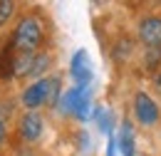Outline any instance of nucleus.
<instances>
[{
  "label": "nucleus",
  "instance_id": "a211bd4d",
  "mask_svg": "<svg viewBox=\"0 0 161 156\" xmlns=\"http://www.w3.org/2000/svg\"><path fill=\"white\" fill-rule=\"evenodd\" d=\"M154 84H156V89H161V70L154 75Z\"/></svg>",
  "mask_w": 161,
  "mask_h": 156
},
{
  "label": "nucleus",
  "instance_id": "dca6fc26",
  "mask_svg": "<svg viewBox=\"0 0 161 156\" xmlns=\"http://www.w3.org/2000/svg\"><path fill=\"white\" fill-rule=\"evenodd\" d=\"M126 52H131V42L121 40V42H119V47H117V57H124Z\"/></svg>",
  "mask_w": 161,
  "mask_h": 156
},
{
  "label": "nucleus",
  "instance_id": "39448f33",
  "mask_svg": "<svg viewBox=\"0 0 161 156\" xmlns=\"http://www.w3.org/2000/svg\"><path fill=\"white\" fill-rule=\"evenodd\" d=\"M139 35L144 45L149 47H161V18H146L139 25Z\"/></svg>",
  "mask_w": 161,
  "mask_h": 156
},
{
  "label": "nucleus",
  "instance_id": "2eb2a0df",
  "mask_svg": "<svg viewBox=\"0 0 161 156\" xmlns=\"http://www.w3.org/2000/svg\"><path fill=\"white\" fill-rule=\"evenodd\" d=\"M161 59V47H149V52H146V62L149 64H156Z\"/></svg>",
  "mask_w": 161,
  "mask_h": 156
},
{
  "label": "nucleus",
  "instance_id": "f3484780",
  "mask_svg": "<svg viewBox=\"0 0 161 156\" xmlns=\"http://www.w3.org/2000/svg\"><path fill=\"white\" fill-rule=\"evenodd\" d=\"M117 146H119V144H117L114 139L109 136V146H107V156H117Z\"/></svg>",
  "mask_w": 161,
  "mask_h": 156
},
{
  "label": "nucleus",
  "instance_id": "0eeeda50",
  "mask_svg": "<svg viewBox=\"0 0 161 156\" xmlns=\"http://www.w3.org/2000/svg\"><path fill=\"white\" fill-rule=\"evenodd\" d=\"M84 89H87V87H72L69 92H64V97L60 99V109L62 112H72V114H75V109H77V104H80Z\"/></svg>",
  "mask_w": 161,
  "mask_h": 156
},
{
  "label": "nucleus",
  "instance_id": "f03ea898",
  "mask_svg": "<svg viewBox=\"0 0 161 156\" xmlns=\"http://www.w3.org/2000/svg\"><path fill=\"white\" fill-rule=\"evenodd\" d=\"M42 42V25L37 18H25L20 20L18 30H15V37H13V45L18 52H27L32 55V50Z\"/></svg>",
  "mask_w": 161,
  "mask_h": 156
},
{
  "label": "nucleus",
  "instance_id": "9d476101",
  "mask_svg": "<svg viewBox=\"0 0 161 156\" xmlns=\"http://www.w3.org/2000/svg\"><path fill=\"white\" fill-rule=\"evenodd\" d=\"M89 114H92V99H89V92L84 89L80 104H77V109H75V117L82 119V121H87V119H89Z\"/></svg>",
  "mask_w": 161,
  "mask_h": 156
},
{
  "label": "nucleus",
  "instance_id": "ddd939ff",
  "mask_svg": "<svg viewBox=\"0 0 161 156\" xmlns=\"http://www.w3.org/2000/svg\"><path fill=\"white\" fill-rule=\"evenodd\" d=\"M97 121H99V129H102V131L112 136V114H109L107 109H99V112H97Z\"/></svg>",
  "mask_w": 161,
  "mask_h": 156
},
{
  "label": "nucleus",
  "instance_id": "9b49d317",
  "mask_svg": "<svg viewBox=\"0 0 161 156\" xmlns=\"http://www.w3.org/2000/svg\"><path fill=\"white\" fill-rule=\"evenodd\" d=\"M13 62H15V59L10 57L8 50L0 52V77H13Z\"/></svg>",
  "mask_w": 161,
  "mask_h": 156
},
{
  "label": "nucleus",
  "instance_id": "4468645a",
  "mask_svg": "<svg viewBox=\"0 0 161 156\" xmlns=\"http://www.w3.org/2000/svg\"><path fill=\"white\" fill-rule=\"evenodd\" d=\"M13 13H15V3L3 0V3H0V25H5L8 20L13 18Z\"/></svg>",
  "mask_w": 161,
  "mask_h": 156
},
{
  "label": "nucleus",
  "instance_id": "f257e3e1",
  "mask_svg": "<svg viewBox=\"0 0 161 156\" xmlns=\"http://www.w3.org/2000/svg\"><path fill=\"white\" fill-rule=\"evenodd\" d=\"M57 94H60V79L52 77V79H40L35 82L32 87H27L22 92V104L27 109H35L40 104H55L57 102Z\"/></svg>",
  "mask_w": 161,
  "mask_h": 156
},
{
  "label": "nucleus",
  "instance_id": "1a4fd4ad",
  "mask_svg": "<svg viewBox=\"0 0 161 156\" xmlns=\"http://www.w3.org/2000/svg\"><path fill=\"white\" fill-rule=\"evenodd\" d=\"M32 55H27V52H20L15 62H13V75L15 77H22V75H30L32 72Z\"/></svg>",
  "mask_w": 161,
  "mask_h": 156
},
{
  "label": "nucleus",
  "instance_id": "f8f14e48",
  "mask_svg": "<svg viewBox=\"0 0 161 156\" xmlns=\"http://www.w3.org/2000/svg\"><path fill=\"white\" fill-rule=\"evenodd\" d=\"M47 64H50V55H37V57L32 59V77H37V75H42L45 70H47Z\"/></svg>",
  "mask_w": 161,
  "mask_h": 156
},
{
  "label": "nucleus",
  "instance_id": "20e7f679",
  "mask_svg": "<svg viewBox=\"0 0 161 156\" xmlns=\"http://www.w3.org/2000/svg\"><path fill=\"white\" fill-rule=\"evenodd\" d=\"M72 77L77 82V87H87L89 84V79H92V62H89V55L80 50L75 57H72Z\"/></svg>",
  "mask_w": 161,
  "mask_h": 156
},
{
  "label": "nucleus",
  "instance_id": "6ab92c4d",
  "mask_svg": "<svg viewBox=\"0 0 161 156\" xmlns=\"http://www.w3.org/2000/svg\"><path fill=\"white\" fill-rule=\"evenodd\" d=\"M3 139H5V121L0 119V144H3Z\"/></svg>",
  "mask_w": 161,
  "mask_h": 156
},
{
  "label": "nucleus",
  "instance_id": "423d86ee",
  "mask_svg": "<svg viewBox=\"0 0 161 156\" xmlns=\"http://www.w3.org/2000/svg\"><path fill=\"white\" fill-rule=\"evenodd\" d=\"M40 134H42V117L35 112H27L20 119V136L25 141H35Z\"/></svg>",
  "mask_w": 161,
  "mask_h": 156
},
{
  "label": "nucleus",
  "instance_id": "6e6552de",
  "mask_svg": "<svg viewBox=\"0 0 161 156\" xmlns=\"http://www.w3.org/2000/svg\"><path fill=\"white\" fill-rule=\"evenodd\" d=\"M119 149H121V154H124V156H134V134H131V124H129V119L121 124Z\"/></svg>",
  "mask_w": 161,
  "mask_h": 156
},
{
  "label": "nucleus",
  "instance_id": "7ed1b4c3",
  "mask_svg": "<svg viewBox=\"0 0 161 156\" xmlns=\"http://www.w3.org/2000/svg\"><path fill=\"white\" fill-rule=\"evenodd\" d=\"M134 109H136V117H139L141 124H156L159 121V107L156 102L149 97V94H136L134 99Z\"/></svg>",
  "mask_w": 161,
  "mask_h": 156
}]
</instances>
